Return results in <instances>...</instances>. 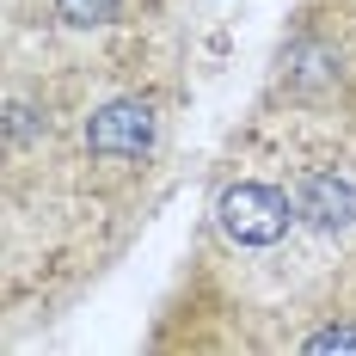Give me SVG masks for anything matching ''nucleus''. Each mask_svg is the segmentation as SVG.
Wrapping results in <instances>:
<instances>
[{
    "label": "nucleus",
    "instance_id": "nucleus-1",
    "mask_svg": "<svg viewBox=\"0 0 356 356\" xmlns=\"http://www.w3.org/2000/svg\"><path fill=\"white\" fill-rule=\"evenodd\" d=\"M221 227L240 246H277L289 234V197L270 184H234L221 191Z\"/></svg>",
    "mask_w": 356,
    "mask_h": 356
},
{
    "label": "nucleus",
    "instance_id": "nucleus-2",
    "mask_svg": "<svg viewBox=\"0 0 356 356\" xmlns=\"http://www.w3.org/2000/svg\"><path fill=\"white\" fill-rule=\"evenodd\" d=\"M86 147L99 160H142L147 147H154V111L142 99H111V105H99L92 123H86Z\"/></svg>",
    "mask_w": 356,
    "mask_h": 356
},
{
    "label": "nucleus",
    "instance_id": "nucleus-3",
    "mask_svg": "<svg viewBox=\"0 0 356 356\" xmlns=\"http://www.w3.org/2000/svg\"><path fill=\"white\" fill-rule=\"evenodd\" d=\"M301 215L314 227H350L356 221V191L344 178H332V172H314L301 184Z\"/></svg>",
    "mask_w": 356,
    "mask_h": 356
},
{
    "label": "nucleus",
    "instance_id": "nucleus-4",
    "mask_svg": "<svg viewBox=\"0 0 356 356\" xmlns=\"http://www.w3.org/2000/svg\"><path fill=\"white\" fill-rule=\"evenodd\" d=\"M56 13L68 25H105V19H117V0H56Z\"/></svg>",
    "mask_w": 356,
    "mask_h": 356
},
{
    "label": "nucleus",
    "instance_id": "nucleus-5",
    "mask_svg": "<svg viewBox=\"0 0 356 356\" xmlns=\"http://www.w3.org/2000/svg\"><path fill=\"white\" fill-rule=\"evenodd\" d=\"M307 350H356V325H325L307 338Z\"/></svg>",
    "mask_w": 356,
    "mask_h": 356
}]
</instances>
